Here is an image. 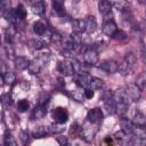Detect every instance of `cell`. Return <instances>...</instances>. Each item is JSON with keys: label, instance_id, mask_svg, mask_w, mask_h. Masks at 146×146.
Masks as SVG:
<instances>
[{"label": "cell", "instance_id": "obj_43", "mask_svg": "<svg viewBox=\"0 0 146 146\" xmlns=\"http://www.w3.org/2000/svg\"><path fill=\"white\" fill-rule=\"evenodd\" d=\"M105 141H106V143H112V138H110V137H107V138L105 139Z\"/></svg>", "mask_w": 146, "mask_h": 146}, {"label": "cell", "instance_id": "obj_12", "mask_svg": "<svg viewBox=\"0 0 146 146\" xmlns=\"http://www.w3.org/2000/svg\"><path fill=\"white\" fill-rule=\"evenodd\" d=\"M98 10L104 17H107L108 15H111L112 3L108 0H98Z\"/></svg>", "mask_w": 146, "mask_h": 146}, {"label": "cell", "instance_id": "obj_1", "mask_svg": "<svg viewBox=\"0 0 146 146\" xmlns=\"http://www.w3.org/2000/svg\"><path fill=\"white\" fill-rule=\"evenodd\" d=\"M98 125H99V124L92 123V122H90V121L87 120V122L80 128V131H79L81 138H82L84 141H87V143L91 141V140L95 138V136H96V132H97V130H98Z\"/></svg>", "mask_w": 146, "mask_h": 146}, {"label": "cell", "instance_id": "obj_36", "mask_svg": "<svg viewBox=\"0 0 146 146\" xmlns=\"http://www.w3.org/2000/svg\"><path fill=\"white\" fill-rule=\"evenodd\" d=\"M10 5H11L10 0H1V11H2V14L10 10Z\"/></svg>", "mask_w": 146, "mask_h": 146}, {"label": "cell", "instance_id": "obj_18", "mask_svg": "<svg viewBox=\"0 0 146 146\" xmlns=\"http://www.w3.org/2000/svg\"><path fill=\"white\" fill-rule=\"evenodd\" d=\"M50 129H48L47 127H38L32 131V136L34 138H43L49 133Z\"/></svg>", "mask_w": 146, "mask_h": 146}, {"label": "cell", "instance_id": "obj_41", "mask_svg": "<svg viewBox=\"0 0 146 146\" xmlns=\"http://www.w3.org/2000/svg\"><path fill=\"white\" fill-rule=\"evenodd\" d=\"M110 98H113V92L112 90H105L104 94H103V99L104 100H107Z\"/></svg>", "mask_w": 146, "mask_h": 146}, {"label": "cell", "instance_id": "obj_20", "mask_svg": "<svg viewBox=\"0 0 146 146\" xmlns=\"http://www.w3.org/2000/svg\"><path fill=\"white\" fill-rule=\"evenodd\" d=\"M31 5H32V10H33L34 14L40 15V16L44 14V11H46V5H44L43 1L33 2V3H31Z\"/></svg>", "mask_w": 146, "mask_h": 146}, {"label": "cell", "instance_id": "obj_16", "mask_svg": "<svg viewBox=\"0 0 146 146\" xmlns=\"http://www.w3.org/2000/svg\"><path fill=\"white\" fill-rule=\"evenodd\" d=\"M47 114V108H46V105H42V104H39L38 106H35V108L33 110V117L35 120H39V119H42Z\"/></svg>", "mask_w": 146, "mask_h": 146}, {"label": "cell", "instance_id": "obj_31", "mask_svg": "<svg viewBox=\"0 0 146 146\" xmlns=\"http://www.w3.org/2000/svg\"><path fill=\"white\" fill-rule=\"evenodd\" d=\"M112 38H113L114 40H116V41H124V40H127L128 35H127V33H125L124 31H122V30H116V32L112 35Z\"/></svg>", "mask_w": 146, "mask_h": 146}, {"label": "cell", "instance_id": "obj_8", "mask_svg": "<svg viewBox=\"0 0 146 146\" xmlns=\"http://www.w3.org/2000/svg\"><path fill=\"white\" fill-rule=\"evenodd\" d=\"M57 68H58L59 73H62V74L65 75V76L73 75V74L75 73V72H74V67H73L72 62H67V60L59 62L58 65H57Z\"/></svg>", "mask_w": 146, "mask_h": 146}, {"label": "cell", "instance_id": "obj_35", "mask_svg": "<svg viewBox=\"0 0 146 146\" xmlns=\"http://www.w3.org/2000/svg\"><path fill=\"white\" fill-rule=\"evenodd\" d=\"M49 129H50V131H51L52 133H60V132L64 131V125H63V123H58V122H56V123L52 124Z\"/></svg>", "mask_w": 146, "mask_h": 146}, {"label": "cell", "instance_id": "obj_14", "mask_svg": "<svg viewBox=\"0 0 146 146\" xmlns=\"http://www.w3.org/2000/svg\"><path fill=\"white\" fill-rule=\"evenodd\" d=\"M72 29H73V32L75 33H83L86 32V29H87V25H86V19H74L72 22Z\"/></svg>", "mask_w": 146, "mask_h": 146}, {"label": "cell", "instance_id": "obj_46", "mask_svg": "<svg viewBox=\"0 0 146 146\" xmlns=\"http://www.w3.org/2000/svg\"><path fill=\"white\" fill-rule=\"evenodd\" d=\"M145 129H146V124H145Z\"/></svg>", "mask_w": 146, "mask_h": 146}, {"label": "cell", "instance_id": "obj_9", "mask_svg": "<svg viewBox=\"0 0 146 146\" xmlns=\"http://www.w3.org/2000/svg\"><path fill=\"white\" fill-rule=\"evenodd\" d=\"M90 79H91V76L87 72H83V73H74V80H75L76 84L80 86V87H82V88H88L89 87Z\"/></svg>", "mask_w": 146, "mask_h": 146}, {"label": "cell", "instance_id": "obj_45", "mask_svg": "<svg viewBox=\"0 0 146 146\" xmlns=\"http://www.w3.org/2000/svg\"><path fill=\"white\" fill-rule=\"evenodd\" d=\"M39 1H43V0H31V3H33V2H39Z\"/></svg>", "mask_w": 146, "mask_h": 146}, {"label": "cell", "instance_id": "obj_11", "mask_svg": "<svg viewBox=\"0 0 146 146\" xmlns=\"http://www.w3.org/2000/svg\"><path fill=\"white\" fill-rule=\"evenodd\" d=\"M102 30H103V33L104 34H106L108 36H112L116 32L117 26H116V24H115V22L113 19H106L104 22V24H103Z\"/></svg>", "mask_w": 146, "mask_h": 146}, {"label": "cell", "instance_id": "obj_34", "mask_svg": "<svg viewBox=\"0 0 146 146\" xmlns=\"http://www.w3.org/2000/svg\"><path fill=\"white\" fill-rule=\"evenodd\" d=\"M115 104H116V113L119 115H123L127 113L128 107H129L128 104H122V103H115Z\"/></svg>", "mask_w": 146, "mask_h": 146}, {"label": "cell", "instance_id": "obj_38", "mask_svg": "<svg viewBox=\"0 0 146 146\" xmlns=\"http://www.w3.org/2000/svg\"><path fill=\"white\" fill-rule=\"evenodd\" d=\"M83 94H84V97L87 98V99H91L94 96H95V92H94V89H91V88H84V91H83Z\"/></svg>", "mask_w": 146, "mask_h": 146}, {"label": "cell", "instance_id": "obj_44", "mask_svg": "<svg viewBox=\"0 0 146 146\" xmlns=\"http://www.w3.org/2000/svg\"><path fill=\"white\" fill-rule=\"evenodd\" d=\"M140 3H143V5H146V0H138Z\"/></svg>", "mask_w": 146, "mask_h": 146}, {"label": "cell", "instance_id": "obj_15", "mask_svg": "<svg viewBox=\"0 0 146 146\" xmlns=\"http://www.w3.org/2000/svg\"><path fill=\"white\" fill-rule=\"evenodd\" d=\"M30 60L24 57V56H18V57H15V66L17 70H25V68H29V65H30Z\"/></svg>", "mask_w": 146, "mask_h": 146}, {"label": "cell", "instance_id": "obj_27", "mask_svg": "<svg viewBox=\"0 0 146 146\" xmlns=\"http://www.w3.org/2000/svg\"><path fill=\"white\" fill-rule=\"evenodd\" d=\"M2 79H3V82L6 83V84H13L14 82H15V80H16V75H15V73L14 72H9V71H7V72H5L3 74H2Z\"/></svg>", "mask_w": 146, "mask_h": 146}, {"label": "cell", "instance_id": "obj_7", "mask_svg": "<svg viewBox=\"0 0 146 146\" xmlns=\"http://www.w3.org/2000/svg\"><path fill=\"white\" fill-rule=\"evenodd\" d=\"M83 60H84V63L87 65H90V66L97 65V63H98V54L94 49L88 48L83 52Z\"/></svg>", "mask_w": 146, "mask_h": 146}, {"label": "cell", "instance_id": "obj_33", "mask_svg": "<svg viewBox=\"0 0 146 146\" xmlns=\"http://www.w3.org/2000/svg\"><path fill=\"white\" fill-rule=\"evenodd\" d=\"M1 104H2V106H3V107L8 108V107L13 104L11 96H10L9 94H3V95L1 96Z\"/></svg>", "mask_w": 146, "mask_h": 146}, {"label": "cell", "instance_id": "obj_3", "mask_svg": "<svg viewBox=\"0 0 146 146\" xmlns=\"http://www.w3.org/2000/svg\"><path fill=\"white\" fill-rule=\"evenodd\" d=\"M52 119L55 120V122L58 123H65L68 120V112L65 107H56L52 111Z\"/></svg>", "mask_w": 146, "mask_h": 146}, {"label": "cell", "instance_id": "obj_4", "mask_svg": "<svg viewBox=\"0 0 146 146\" xmlns=\"http://www.w3.org/2000/svg\"><path fill=\"white\" fill-rule=\"evenodd\" d=\"M125 91L132 102H138L141 97V90L136 83H130L125 87Z\"/></svg>", "mask_w": 146, "mask_h": 146}, {"label": "cell", "instance_id": "obj_30", "mask_svg": "<svg viewBox=\"0 0 146 146\" xmlns=\"http://www.w3.org/2000/svg\"><path fill=\"white\" fill-rule=\"evenodd\" d=\"M29 107H30V103H29L27 99H21V100H18V103H17V110H18V112L24 113V112H26L29 110Z\"/></svg>", "mask_w": 146, "mask_h": 146}, {"label": "cell", "instance_id": "obj_23", "mask_svg": "<svg viewBox=\"0 0 146 146\" xmlns=\"http://www.w3.org/2000/svg\"><path fill=\"white\" fill-rule=\"evenodd\" d=\"M132 122L137 125H145L146 124V116L141 113V112H136L133 114V117H132Z\"/></svg>", "mask_w": 146, "mask_h": 146}, {"label": "cell", "instance_id": "obj_25", "mask_svg": "<svg viewBox=\"0 0 146 146\" xmlns=\"http://www.w3.org/2000/svg\"><path fill=\"white\" fill-rule=\"evenodd\" d=\"M113 7L120 11H125L129 7V3L127 2V0H113L112 2Z\"/></svg>", "mask_w": 146, "mask_h": 146}, {"label": "cell", "instance_id": "obj_39", "mask_svg": "<svg viewBox=\"0 0 146 146\" xmlns=\"http://www.w3.org/2000/svg\"><path fill=\"white\" fill-rule=\"evenodd\" d=\"M19 136H21V137H19V139L22 140V143H23L24 145L29 143V137H30V136H29V133H27V132H25V131H22Z\"/></svg>", "mask_w": 146, "mask_h": 146}, {"label": "cell", "instance_id": "obj_32", "mask_svg": "<svg viewBox=\"0 0 146 146\" xmlns=\"http://www.w3.org/2000/svg\"><path fill=\"white\" fill-rule=\"evenodd\" d=\"M70 96L74 99V100H76V102H79V103H82L83 100H84V94L82 95V92H80V91H78V90H73V91H70Z\"/></svg>", "mask_w": 146, "mask_h": 146}, {"label": "cell", "instance_id": "obj_6", "mask_svg": "<svg viewBox=\"0 0 146 146\" xmlns=\"http://www.w3.org/2000/svg\"><path fill=\"white\" fill-rule=\"evenodd\" d=\"M103 117H104L103 111L100 108H98V107L89 110V112L87 114V120L92 122V123H97V124H99L103 121Z\"/></svg>", "mask_w": 146, "mask_h": 146}, {"label": "cell", "instance_id": "obj_29", "mask_svg": "<svg viewBox=\"0 0 146 146\" xmlns=\"http://www.w3.org/2000/svg\"><path fill=\"white\" fill-rule=\"evenodd\" d=\"M30 46L35 50H42L44 48V42L40 39H32L30 40Z\"/></svg>", "mask_w": 146, "mask_h": 146}, {"label": "cell", "instance_id": "obj_13", "mask_svg": "<svg viewBox=\"0 0 146 146\" xmlns=\"http://www.w3.org/2000/svg\"><path fill=\"white\" fill-rule=\"evenodd\" d=\"M120 127H121V130L123 132H125L127 135H132V131H133V128H135V123L129 119L122 117L121 121H120Z\"/></svg>", "mask_w": 146, "mask_h": 146}, {"label": "cell", "instance_id": "obj_24", "mask_svg": "<svg viewBox=\"0 0 146 146\" xmlns=\"http://www.w3.org/2000/svg\"><path fill=\"white\" fill-rule=\"evenodd\" d=\"M33 32L38 35H43L47 32V26L42 22H36L33 24Z\"/></svg>", "mask_w": 146, "mask_h": 146}, {"label": "cell", "instance_id": "obj_26", "mask_svg": "<svg viewBox=\"0 0 146 146\" xmlns=\"http://www.w3.org/2000/svg\"><path fill=\"white\" fill-rule=\"evenodd\" d=\"M136 84L139 87L141 91H146V72H143L139 74V76L136 80Z\"/></svg>", "mask_w": 146, "mask_h": 146}, {"label": "cell", "instance_id": "obj_22", "mask_svg": "<svg viewBox=\"0 0 146 146\" xmlns=\"http://www.w3.org/2000/svg\"><path fill=\"white\" fill-rule=\"evenodd\" d=\"M104 106L107 112V114H114L116 113V104L113 98H110L107 100H104Z\"/></svg>", "mask_w": 146, "mask_h": 146}, {"label": "cell", "instance_id": "obj_42", "mask_svg": "<svg viewBox=\"0 0 146 146\" xmlns=\"http://www.w3.org/2000/svg\"><path fill=\"white\" fill-rule=\"evenodd\" d=\"M56 140H57V143H58L59 145H62V146H64V145H67V144H68V140H67V138H66V137H57V138H56Z\"/></svg>", "mask_w": 146, "mask_h": 146}, {"label": "cell", "instance_id": "obj_21", "mask_svg": "<svg viewBox=\"0 0 146 146\" xmlns=\"http://www.w3.org/2000/svg\"><path fill=\"white\" fill-rule=\"evenodd\" d=\"M89 88H91V89H94V90H100V89L104 88V81L100 80L99 78L91 76L90 83H89Z\"/></svg>", "mask_w": 146, "mask_h": 146}, {"label": "cell", "instance_id": "obj_5", "mask_svg": "<svg viewBox=\"0 0 146 146\" xmlns=\"http://www.w3.org/2000/svg\"><path fill=\"white\" fill-rule=\"evenodd\" d=\"M47 59H48V58H46V57H43V56H39L38 58L33 59V60L30 63V65H29V71H30V73H31V74H38V73L41 71V68H42V66H43V63L47 62Z\"/></svg>", "mask_w": 146, "mask_h": 146}, {"label": "cell", "instance_id": "obj_17", "mask_svg": "<svg viewBox=\"0 0 146 146\" xmlns=\"http://www.w3.org/2000/svg\"><path fill=\"white\" fill-rule=\"evenodd\" d=\"M86 25H87V29H86V32L88 33H92L96 31L97 29V21L94 16H88L86 18Z\"/></svg>", "mask_w": 146, "mask_h": 146}, {"label": "cell", "instance_id": "obj_28", "mask_svg": "<svg viewBox=\"0 0 146 146\" xmlns=\"http://www.w3.org/2000/svg\"><path fill=\"white\" fill-rule=\"evenodd\" d=\"M3 144L6 146H16L17 143L15 140V138L13 137V135L10 132H6L3 136Z\"/></svg>", "mask_w": 146, "mask_h": 146}, {"label": "cell", "instance_id": "obj_10", "mask_svg": "<svg viewBox=\"0 0 146 146\" xmlns=\"http://www.w3.org/2000/svg\"><path fill=\"white\" fill-rule=\"evenodd\" d=\"M113 99L115 103H122V104H128L130 103V98L125 91V89H117L113 92Z\"/></svg>", "mask_w": 146, "mask_h": 146}, {"label": "cell", "instance_id": "obj_37", "mask_svg": "<svg viewBox=\"0 0 146 146\" xmlns=\"http://www.w3.org/2000/svg\"><path fill=\"white\" fill-rule=\"evenodd\" d=\"M51 41L55 42V43H57V44H62V42H63V36H62L59 33L55 32V33L51 34Z\"/></svg>", "mask_w": 146, "mask_h": 146}, {"label": "cell", "instance_id": "obj_40", "mask_svg": "<svg viewBox=\"0 0 146 146\" xmlns=\"http://www.w3.org/2000/svg\"><path fill=\"white\" fill-rule=\"evenodd\" d=\"M5 49H6V52H7L8 57H13V55H14V49H13L11 44H10V43H6Z\"/></svg>", "mask_w": 146, "mask_h": 146}, {"label": "cell", "instance_id": "obj_2", "mask_svg": "<svg viewBox=\"0 0 146 146\" xmlns=\"http://www.w3.org/2000/svg\"><path fill=\"white\" fill-rule=\"evenodd\" d=\"M97 66L105 71L106 73H110V74H113V73H116L119 71V64L114 60H102L99 63H97Z\"/></svg>", "mask_w": 146, "mask_h": 146}, {"label": "cell", "instance_id": "obj_19", "mask_svg": "<svg viewBox=\"0 0 146 146\" xmlns=\"http://www.w3.org/2000/svg\"><path fill=\"white\" fill-rule=\"evenodd\" d=\"M52 8L59 16H63L65 14L64 0H52Z\"/></svg>", "mask_w": 146, "mask_h": 146}]
</instances>
